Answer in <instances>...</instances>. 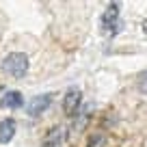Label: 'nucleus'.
Returning a JSON list of instances; mask_svg holds the SVG:
<instances>
[{"label":"nucleus","mask_w":147,"mask_h":147,"mask_svg":"<svg viewBox=\"0 0 147 147\" xmlns=\"http://www.w3.org/2000/svg\"><path fill=\"white\" fill-rule=\"evenodd\" d=\"M0 67H2L5 74H9L13 78H22L24 74L28 71V59L22 52H11L9 56L2 59V65H0Z\"/></svg>","instance_id":"f257e3e1"},{"label":"nucleus","mask_w":147,"mask_h":147,"mask_svg":"<svg viewBox=\"0 0 147 147\" xmlns=\"http://www.w3.org/2000/svg\"><path fill=\"white\" fill-rule=\"evenodd\" d=\"M100 28L106 37H115L117 32L121 30V18H119V2H113L108 5V9L104 11L102 15V22H100Z\"/></svg>","instance_id":"f03ea898"},{"label":"nucleus","mask_w":147,"mask_h":147,"mask_svg":"<svg viewBox=\"0 0 147 147\" xmlns=\"http://www.w3.org/2000/svg\"><path fill=\"white\" fill-rule=\"evenodd\" d=\"M80 102H82V93L80 89H69L63 97V113L67 117H76L80 110Z\"/></svg>","instance_id":"7ed1b4c3"},{"label":"nucleus","mask_w":147,"mask_h":147,"mask_svg":"<svg viewBox=\"0 0 147 147\" xmlns=\"http://www.w3.org/2000/svg\"><path fill=\"white\" fill-rule=\"evenodd\" d=\"M50 102H52V95H35L30 102H26V115L28 117H39L43 113V110L50 106Z\"/></svg>","instance_id":"20e7f679"},{"label":"nucleus","mask_w":147,"mask_h":147,"mask_svg":"<svg viewBox=\"0 0 147 147\" xmlns=\"http://www.w3.org/2000/svg\"><path fill=\"white\" fill-rule=\"evenodd\" d=\"M63 138H65V128H63V125H54V128L48 130V134L43 136L41 145L43 147H56V145H61Z\"/></svg>","instance_id":"39448f33"},{"label":"nucleus","mask_w":147,"mask_h":147,"mask_svg":"<svg viewBox=\"0 0 147 147\" xmlns=\"http://www.w3.org/2000/svg\"><path fill=\"white\" fill-rule=\"evenodd\" d=\"M22 102H24V97H22L20 91H7L2 95V100H0V106L2 108H20Z\"/></svg>","instance_id":"423d86ee"},{"label":"nucleus","mask_w":147,"mask_h":147,"mask_svg":"<svg viewBox=\"0 0 147 147\" xmlns=\"http://www.w3.org/2000/svg\"><path fill=\"white\" fill-rule=\"evenodd\" d=\"M15 136V119H5L0 121V143L7 145Z\"/></svg>","instance_id":"0eeeda50"},{"label":"nucleus","mask_w":147,"mask_h":147,"mask_svg":"<svg viewBox=\"0 0 147 147\" xmlns=\"http://www.w3.org/2000/svg\"><path fill=\"white\" fill-rule=\"evenodd\" d=\"M87 147H106V136L104 134H95V136L89 138Z\"/></svg>","instance_id":"6e6552de"},{"label":"nucleus","mask_w":147,"mask_h":147,"mask_svg":"<svg viewBox=\"0 0 147 147\" xmlns=\"http://www.w3.org/2000/svg\"><path fill=\"white\" fill-rule=\"evenodd\" d=\"M136 84H138V91H141V93H147V69L141 74V76H138Z\"/></svg>","instance_id":"1a4fd4ad"},{"label":"nucleus","mask_w":147,"mask_h":147,"mask_svg":"<svg viewBox=\"0 0 147 147\" xmlns=\"http://www.w3.org/2000/svg\"><path fill=\"white\" fill-rule=\"evenodd\" d=\"M143 30L147 32V20H145V22H143Z\"/></svg>","instance_id":"9d476101"},{"label":"nucleus","mask_w":147,"mask_h":147,"mask_svg":"<svg viewBox=\"0 0 147 147\" xmlns=\"http://www.w3.org/2000/svg\"><path fill=\"white\" fill-rule=\"evenodd\" d=\"M0 89H2V87H0Z\"/></svg>","instance_id":"9b49d317"}]
</instances>
